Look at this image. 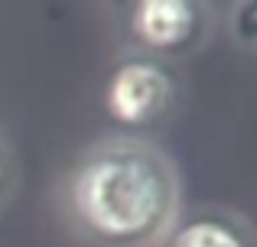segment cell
<instances>
[{
	"mask_svg": "<svg viewBox=\"0 0 257 247\" xmlns=\"http://www.w3.org/2000/svg\"><path fill=\"white\" fill-rule=\"evenodd\" d=\"M72 208L78 224L101 244L157 241L176 211V176L147 143H104L75 169Z\"/></svg>",
	"mask_w": 257,
	"mask_h": 247,
	"instance_id": "1",
	"label": "cell"
},
{
	"mask_svg": "<svg viewBox=\"0 0 257 247\" xmlns=\"http://www.w3.org/2000/svg\"><path fill=\"white\" fill-rule=\"evenodd\" d=\"M173 101V78L153 59H127L107 75L104 111L114 124L147 127Z\"/></svg>",
	"mask_w": 257,
	"mask_h": 247,
	"instance_id": "2",
	"label": "cell"
},
{
	"mask_svg": "<svg viewBox=\"0 0 257 247\" xmlns=\"http://www.w3.org/2000/svg\"><path fill=\"white\" fill-rule=\"evenodd\" d=\"M199 7L186 0H144L131 10V33L153 52H182L199 36Z\"/></svg>",
	"mask_w": 257,
	"mask_h": 247,
	"instance_id": "3",
	"label": "cell"
},
{
	"mask_svg": "<svg viewBox=\"0 0 257 247\" xmlns=\"http://www.w3.org/2000/svg\"><path fill=\"white\" fill-rule=\"evenodd\" d=\"M170 247H254V237L225 215H199L173 231Z\"/></svg>",
	"mask_w": 257,
	"mask_h": 247,
	"instance_id": "4",
	"label": "cell"
},
{
	"mask_svg": "<svg viewBox=\"0 0 257 247\" xmlns=\"http://www.w3.org/2000/svg\"><path fill=\"white\" fill-rule=\"evenodd\" d=\"M0 185H4V163H0Z\"/></svg>",
	"mask_w": 257,
	"mask_h": 247,
	"instance_id": "5",
	"label": "cell"
}]
</instances>
